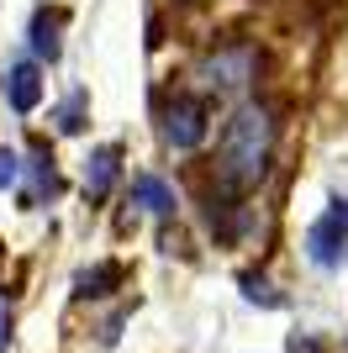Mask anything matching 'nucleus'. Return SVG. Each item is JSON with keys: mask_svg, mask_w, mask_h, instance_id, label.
<instances>
[{"mask_svg": "<svg viewBox=\"0 0 348 353\" xmlns=\"http://www.w3.org/2000/svg\"><path fill=\"white\" fill-rule=\"evenodd\" d=\"M269 153H275V111L264 101H248L232 111V121L222 127V159L217 174L232 190H253L269 174Z\"/></svg>", "mask_w": 348, "mask_h": 353, "instance_id": "f257e3e1", "label": "nucleus"}, {"mask_svg": "<svg viewBox=\"0 0 348 353\" xmlns=\"http://www.w3.org/2000/svg\"><path fill=\"white\" fill-rule=\"evenodd\" d=\"M253 74H259V48H248V43L211 48V53L195 63V79H201L206 95H238V90H248Z\"/></svg>", "mask_w": 348, "mask_h": 353, "instance_id": "f03ea898", "label": "nucleus"}, {"mask_svg": "<svg viewBox=\"0 0 348 353\" xmlns=\"http://www.w3.org/2000/svg\"><path fill=\"white\" fill-rule=\"evenodd\" d=\"M306 259L317 269H338L348 259V201H333L306 227Z\"/></svg>", "mask_w": 348, "mask_h": 353, "instance_id": "7ed1b4c3", "label": "nucleus"}, {"mask_svg": "<svg viewBox=\"0 0 348 353\" xmlns=\"http://www.w3.org/2000/svg\"><path fill=\"white\" fill-rule=\"evenodd\" d=\"M164 143L190 153V148L206 143V101L195 95H169L164 101Z\"/></svg>", "mask_w": 348, "mask_h": 353, "instance_id": "20e7f679", "label": "nucleus"}, {"mask_svg": "<svg viewBox=\"0 0 348 353\" xmlns=\"http://www.w3.org/2000/svg\"><path fill=\"white\" fill-rule=\"evenodd\" d=\"M6 101H11V111H37V101H43V74H37V63H11V74H6Z\"/></svg>", "mask_w": 348, "mask_h": 353, "instance_id": "39448f33", "label": "nucleus"}, {"mask_svg": "<svg viewBox=\"0 0 348 353\" xmlns=\"http://www.w3.org/2000/svg\"><path fill=\"white\" fill-rule=\"evenodd\" d=\"M116 169H122V148H116V143L95 148V153L85 159V195H90V201H101V195L116 185Z\"/></svg>", "mask_w": 348, "mask_h": 353, "instance_id": "423d86ee", "label": "nucleus"}, {"mask_svg": "<svg viewBox=\"0 0 348 353\" xmlns=\"http://www.w3.org/2000/svg\"><path fill=\"white\" fill-rule=\"evenodd\" d=\"M27 169H32V195H27V201H43V195L53 201V195L64 190V179H58V169H53L48 143H32V163H27Z\"/></svg>", "mask_w": 348, "mask_h": 353, "instance_id": "0eeeda50", "label": "nucleus"}, {"mask_svg": "<svg viewBox=\"0 0 348 353\" xmlns=\"http://www.w3.org/2000/svg\"><path fill=\"white\" fill-rule=\"evenodd\" d=\"M132 195H137V206H148L153 216H174V206H180L174 190L164 185L159 174H137V179H132Z\"/></svg>", "mask_w": 348, "mask_h": 353, "instance_id": "6e6552de", "label": "nucleus"}, {"mask_svg": "<svg viewBox=\"0 0 348 353\" xmlns=\"http://www.w3.org/2000/svg\"><path fill=\"white\" fill-rule=\"evenodd\" d=\"M58 32H64V11H37L32 16V53H37V59H48L53 63L58 59Z\"/></svg>", "mask_w": 348, "mask_h": 353, "instance_id": "1a4fd4ad", "label": "nucleus"}, {"mask_svg": "<svg viewBox=\"0 0 348 353\" xmlns=\"http://www.w3.org/2000/svg\"><path fill=\"white\" fill-rule=\"evenodd\" d=\"M116 285H122V264H95V269H85V274L74 280V290L90 301V295H111Z\"/></svg>", "mask_w": 348, "mask_h": 353, "instance_id": "9d476101", "label": "nucleus"}, {"mask_svg": "<svg viewBox=\"0 0 348 353\" xmlns=\"http://www.w3.org/2000/svg\"><path fill=\"white\" fill-rule=\"evenodd\" d=\"M85 90H74V95H69V101H64V105H58V132H85Z\"/></svg>", "mask_w": 348, "mask_h": 353, "instance_id": "9b49d317", "label": "nucleus"}, {"mask_svg": "<svg viewBox=\"0 0 348 353\" xmlns=\"http://www.w3.org/2000/svg\"><path fill=\"white\" fill-rule=\"evenodd\" d=\"M243 295L253 306H285V295H280L269 280H259V274H243Z\"/></svg>", "mask_w": 348, "mask_h": 353, "instance_id": "f8f14e48", "label": "nucleus"}, {"mask_svg": "<svg viewBox=\"0 0 348 353\" xmlns=\"http://www.w3.org/2000/svg\"><path fill=\"white\" fill-rule=\"evenodd\" d=\"M16 179H21V159H16L11 148H0V190H6V185H16Z\"/></svg>", "mask_w": 348, "mask_h": 353, "instance_id": "ddd939ff", "label": "nucleus"}, {"mask_svg": "<svg viewBox=\"0 0 348 353\" xmlns=\"http://www.w3.org/2000/svg\"><path fill=\"white\" fill-rule=\"evenodd\" d=\"M6 343H11V311H6V301H0V353H6Z\"/></svg>", "mask_w": 348, "mask_h": 353, "instance_id": "4468645a", "label": "nucleus"}]
</instances>
